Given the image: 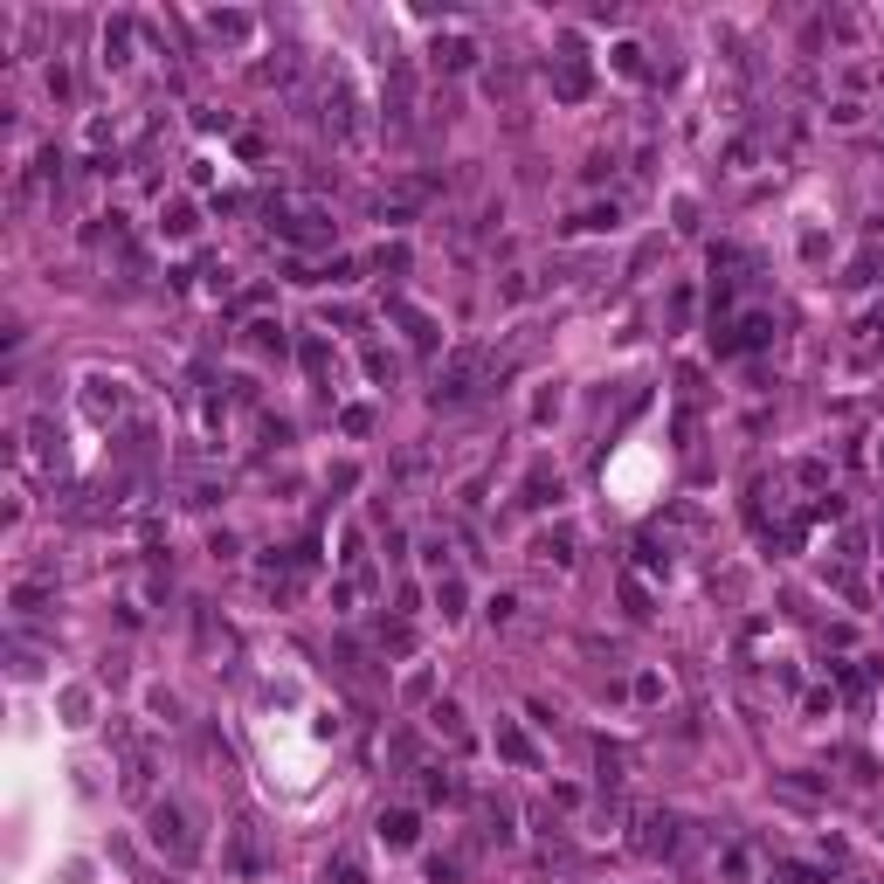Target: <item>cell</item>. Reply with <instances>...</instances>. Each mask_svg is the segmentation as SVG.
<instances>
[{
	"label": "cell",
	"mask_w": 884,
	"mask_h": 884,
	"mask_svg": "<svg viewBox=\"0 0 884 884\" xmlns=\"http://www.w3.org/2000/svg\"><path fill=\"white\" fill-rule=\"evenodd\" d=\"M153 843H159V850H166V857H173V864H186V857L201 850V843L186 836V808H180V802H166V808H153Z\"/></svg>",
	"instance_id": "cell-1"
},
{
	"label": "cell",
	"mask_w": 884,
	"mask_h": 884,
	"mask_svg": "<svg viewBox=\"0 0 884 884\" xmlns=\"http://www.w3.org/2000/svg\"><path fill=\"white\" fill-rule=\"evenodd\" d=\"M497 746H505V753H512V761H532V746H526V740H518V732H512V726H497Z\"/></svg>",
	"instance_id": "cell-10"
},
{
	"label": "cell",
	"mask_w": 884,
	"mask_h": 884,
	"mask_svg": "<svg viewBox=\"0 0 884 884\" xmlns=\"http://www.w3.org/2000/svg\"><path fill=\"white\" fill-rule=\"evenodd\" d=\"M539 553H546V559H559V567H567V559H574V539H567V532H553V539H539Z\"/></svg>",
	"instance_id": "cell-9"
},
{
	"label": "cell",
	"mask_w": 884,
	"mask_h": 884,
	"mask_svg": "<svg viewBox=\"0 0 884 884\" xmlns=\"http://www.w3.org/2000/svg\"><path fill=\"white\" fill-rule=\"evenodd\" d=\"M421 788H429V802H456V781L442 774V767H429V781H421Z\"/></svg>",
	"instance_id": "cell-8"
},
{
	"label": "cell",
	"mask_w": 884,
	"mask_h": 884,
	"mask_svg": "<svg viewBox=\"0 0 884 884\" xmlns=\"http://www.w3.org/2000/svg\"><path fill=\"white\" fill-rule=\"evenodd\" d=\"M470 56H477L470 42H435V62H442V69H463Z\"/></svg>",
	"instance_id": "cell-7"
},
{
	"label": "cell",
	"mask_w": 884,
	"mask_h": 884,
	"mask_svg": "<svg viewBox=\"0 0 884 884\" xmlns=\"http://www.w3.org/2000/svg\"><path fill=\"white\" fill-rule=\"evenodd\" d=\"M477 367H484V353H456L450 359V373H442V380H435V408H456V401H470V380H477Z\"/></svg>",
	"instance_id": "cell-2"
},
{
	"label": "cell",
	"mask_w": 884,
	"mask_h": 884,
	"mask_svg": "<svg viewBox=\"0 0 884 884\" xmlns=\"http://www.w3.org/2000/svg\"><path fill=\"white\" fill-rule=\"evenodd\" d=\"M380 836H388L394 850H408V843H415V815H408V808H394V815H380Z\"/></svg>",
	"instance_id": "cell-5"
},
{
	"label": "cell",
	"mask_w": 884,
	"mask_h": 884,
	"mask_svg": "<svg viewBox=\"0 0 884 884\" xmlns=\"http://www.w3.org/2000/svg\"><path fill=\"white\" fill-rule=\"evenodd\" d=\"M636 850H643V857H670V850H677V815H664V808H656V815H643Z\"/></svg>",
	"instance_id": "cell-3"
},
{
	"label": "cell",
	"mask_w": 884,
	"mask_h": 884,
	"mask_svg": "<svg viewBox=\"0 0 884 884\" xmlns=\"http://www.w3.org/2000/svg\"><path fill=\"white\" fill-rule=\"evenodd\" d=\"M429 719H435V732H450V740H456V746H463V712H456V705H450V698L435 705V712H429Z\"/></svg>",
	"instance_id": "cell-6"
},
{
	"label": "cell",
	"mask_w": 884,
	"mask_h": 884,
	"mask_svg": "<svg viewBox=\"0 0 884 884\" xmlns=\"http://www.w3.org/2000/svg\"><path fill=\"white\" fill-rule=\"evenodd\" d=\"M339 884H367V878H359V864H353V857H339Z\"/></svg>",
	"instance_id": "cell-11"
},
{
	"label": "cell",
	"mask_w": 884,
	"mask_h": 884,
	"mask_svg": "<svg viewBox=\"0 0 884 884\" xmlns=\"http://www.w3.org/2000/svg\"><path fill=\"white\" fill-rule=\"evenodd\" d=\"M270 215L283 221V235H291V242H325V235H332V229H318V215H311V208H297V201H277Z\"/></svg>",
	"instance_id": "cell-4"
}]
</instances>
